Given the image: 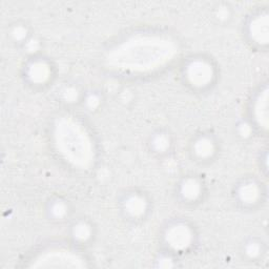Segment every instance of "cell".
I'll use <instances>...</instances> for the list:
<instances>
[{
  "mask_svg": "<svg viewBox=\"0 0 269 269\" xmlns=\"http://www.w3.org/2000/svg\"><path fill=\"white\" fill-rule=\"evenodd\" d=\"M178 53L172 39L158 35H140L127 39L106 55V63L119 71L147 73L171 62Z\"/></svg>",
  "mask_w": 269,
  "mask_h": 269,
  "instance_id": "obj_1",
  "label": "cell"
},
{
  "mask_svg": "<svg viewBox=\"0 0 269 269\" xmlns=\"http://www.w3.org/2000/svg\"><path fill=\"white\" fill-rule=\"evenodd\" d=\"M58 152L74 166L87 168L94 159V148L85 128L73 118L63 117L57 120L54 131Z\"/></svg>",
  "mask_w": 269,
  "mask_h": 269,
  "instance_id": "obj_2",
  "label": "cell"
},
{
  "mask_svg": "<svg viewBox=\"0 0 269 269\" xmlns=\"http://www.w3.org/2000/svg\"><path fill=\"white\" fill-rule=\"evenodd\" d=\"M32 268H84L85 261L78 254L64 248L49 249L39 255L29 265Z\"/></svg>",
  "mask_w": 269,
  "mask_h": 269,
  "instance_id": "obj_3",
  "label": "cell"
},
{
  "mask_svg": "<svg viewBox=\"0 0 269 269\" xmlns=\"http://www.w3.org/2000/svg\"><path fill=\"white\" fill-rule=\"evenodd\" d=\"M213 76V67L206 61L197 60L187 67V78L193 85L204 86L212 81Z\"/></svg>",
  "mask_w": 269,
  "mask_h": 269,
  "instance_id": "obj_4",
  "label": "cell"
},
{
  "mask_svg": "<svg viewBox=\"0 0 269 269\" xmlns=\"http://www.w3.org/2000/svg\"><path fill=\"white\" fill-rule=\"evenodd\" d=\"M166 240L173 248L182 251L189 246L192 242V232L185 225H175L168 229Z\"/></svg>",
  "mask_w": 269,
  "mask_h": 269,
  "instance_id": "obj_5",
  "label": "cell"
},
{
  "mask_svg": "<svg viewBox=\"0 0 269 269\" xmlns=\"http://www.w3.org/2000/svg\"><path fill=\"white\" fill-rule=\"evenodd\" d=\"M251 34L258 43L266 44L268 42V16L266 14L254 19L251 25Z\"/></svg>",
  "mask_w": 269,
  "mask_h": 269,
  "instance_id": "obj_6",
  "label": "cell"
},
{
  "mask_svg": "<svg viewBox=\"0 0 269 269\" xmlns=\"http://www.w3.org/2000/svg\"><path fill=\"white\" fill-rule=\"evenodd\" d=\"M255 116L258 123L263 128L268 126V89L265 88L257 99L255 105Z\"/></svg>",
  "mask_w": 269,
  "mask_h": 269,
  "instance_id": "obj_7",
  "label": "cell"
},
{
  "mask_svg": "<svg viewBox=\"0 0 269 269\" xmlns=\"http://www.w3.org/2000/svg\"><path fill=\"white\" fill-rule=\"evenodd\" d=\"M28 75L33 82L43 83L48 79L49 68L43 62H35L31 67H29Z\"/></svg>",
  "mask_w": 269,
  "mask_h": 269,
  "instance_id": "obj_8",
  "label": "cell"
},
{
  "mask_svg": "<svg viewBox=\"0 0 269 269\" xmlns=\"http://www.w3.org/2000/svg\"><path fill=\"white\" fill-rule=\"evenodd\" d=\"M126 211L133 215V216H141L145 208H146V203L144 201V199L138 196L131 197L126 202Z\"/></svg>",
  "mask_w": 269,
  "mask_h": 269,
  "instance_id": "obj_9",
  "label": "cell"
},
{
  "mask_svg": "<svg viewBox=\"0 0 269 269\" xmlns=\"http://www.w3.org/2000/svg\"><path fill=\"white\" fill-rule=\"evenodd\" d=\"M240 198L245 203H254L259 198V188L256 184L248 183L241 187Z\"/></svg>",
  "mask_w": 269,
  "mask_h": 269,
  "instance_id": "obj_10",
  "label": "cell"
},
{
  "mask_svg": "<svg viewBox=\"0 0 269 269\" xmlns=\"http://www.w3.org/2000/svg\"><path fill=\"white\" fill-rule=\"evenodd\" d=\"M182 194L186 199L194 200L199 195H200V185L193 179L186 180L182 186Z\"/></svg>",
  "mask_w": 269,
  "mask_h": 269,
  "instance_id": "obj_11",
  "label": "cell"
},
{
  "mask_svg": "<svg viewBox=\"0 0 269 269\" xmlns=\"http://www.w3.org/2000/svg\"><path fill=\"white\" fill-rule=\"evenodd\" d=\"M195 151L198 156L208 157V156H211L214 152V145L212 141H209L208 139H201V140H199L196 143Z\"/></svg>",
  "mask_w": 269,
  "mask_h": 269,
  "instance_id": "obj_12",
  "label": "cell"
},
{
  "mask_svg": "<svg viewBox=\"0 0 269 269\" xmlns=\"http://www.w3.org/2000/svg\"><path fill=\"white\" fill-rule=\"evenodd\" d=\"M74 235L78 240L85 241L86 239L89 238V235H91V229H89V227L85 224H79L75 227Z\"/></svg>",
  "mask_w": 269,
  "mask_h": 269,
  "instance_id": "obj_13",
  "label": "cell"
},
{
  "mask_svg": "<svg viewBox=\"0 0 269 269\" xmlns=\"http://www.w3.org/2000/svg\"><path fill=\"white\" fill-rule=\"evenodd\" d=\"M154 144L158 151H164V149H166L168 146V140L164 136H159L156 138Z\"/></svg>",
  "mask_w": 269,
  "mask_h": 269,
  "instance_id": "obj_14",
  "label": "cell"
},
{
  "mask_svg": "<svg viewBox=\"0 0 269 269\" xmlns=\"http://www.w3.org/2000/svg\"><path fill=\"white\" fill-rule=\"evenodd\" d=\"M53 214L58 217V218H61L65 215L66 213V208H65V205L63 203H56L53 207Z\"/></svg>",
  "mask_w": 269,
  "mask_h": 269,
  "instance_id": "obj_15",
  "label": "cell"
},
{
  "mask_svg": "<svg viewBox=\"0 0 269 269\" xmlns=\"http://www.w3.org/2000/svg\"><path fill=\"white\" fill-rule=\"evenodd\" d=\"M259 251H260V248L257 244H251L247 247V254L251 257H256L259 255Z\"/></svg>",
  "mask_w": 269,
  "mask_h": 269,
  "instance_id": "obj_16",
  "label": "cell"
},
{
  "mask_svg": "<svg viewBox=\"0 0 269 269\" xmlns=\"http://www.w3.org/2000/svg\"><path fill=\"white\" fill-rule=\"evenodd\" d=\"M65 99L67 101H74L77 99V92L73 88H68L65 92Z\"/></svg>",
  "mask_w": 269,
  "mask_h": 269,
  "instance_id": "obj_17",
  "label": "cell"
},
{
  "mask_svg": "<svg viewBox=\"0 0 269 269\" xmlns=\"http://www.w3.org/2000/svg\"><path fill=\"white\" fill-rule=\"evenodd\" d=\"M25 31H24V28L23 27H18L15 29V32H14V36L17 38V39H21L25 36Z\"/></svg>",
  "mask_w": 269,
  "mask_h": 269,
  "instance_id": "obj_18",
  "label": "cell"
},
{
  "mask_svg": "<svg viewBox=\"0 0 269 269\" xmlns=\"http://www.w3.org/2000/svg\"><path fill=\"white\" fill-rule=\"evenodd\" d=\"M88 104L91 105V107H95L96 105L99 104V100L97 99V97L95 96H91L88 99Z\"/></svg>",
  "mask_w": 269,
  "mask_h": 269,
  "instance_id": "obj_19",
  "label": "cell"
}]
</instances>
